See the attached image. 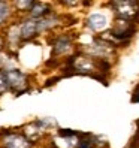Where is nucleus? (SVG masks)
Segmentation results:
<instances>
[{"mask_svg":"<svg viewBox=\"0 0 139 148\" xmlns=\"http://www.w3.org/2000/svg\"><path fill=\"white\" fill-rule=\"evenodd\" d=\"M136 6H138V3H135V2H117V3H114V8H117V14L120 16H123L124 20H127L129 16L136 14Z\"/></svg>","mask_w":139,"mask_h":148,"instance_id":"f03ea898","label":"nucleus"},{"mask_svg":"<svg viewBox=\"0 0 139 148\" xmlns=\"http://www.w3.org/2000/svg\"><path fill=\"white\" fill-rule=\"evenodd\" d=\"M9 14H11V11H9V6H8V3L0 2V24L5 23V21L8 20Z\"/></svg>","mask_w":139,"mask_h":148,"instance_id":"0eeeda50","label":"nucleus"},{"mask_svg":"<svg viewBox=\"0 0 139 148\" xmlns=\"http://www.w3.org/2000/svg\"><path fill=\"white\" fill-rule=\"evenodd\" d=\"M78 148H94V147H93L91 142H88V141H82V142H79Z\"/></svg>","mask_w":139,"mask_h":148,"instance_id":"9d476101","label":"nucleus"},{"mask_svg":"<svg viewBox=\"0 0 139 148\" xmlns=\"http://www.w3.org/2000/svg\"><path fill=\"white\" fill-rule=\"evenodd\" d=\"M6 148H30V144L27 139H24L20 135H9L5 139Z\"/></svg>","mask_w":139,"mask_h":148,"instance_id":"20e7f679","label":"nucleus"},{"mask_svg":"<svg viewBox=\"0 0 139 148\" xmlns=\"http://www.w3.org/2000/svg\"><path fill=\"white\" fill-rule=\"evenodd\" d=\"M33 2H16V6L18 8H21V9H24V11H31V8H33Z\"/></svg>","mask_w":139,"mask_h":148,"instance_id":"6e6552de","label":"nucleus"},{"mask_svg":"<svg viewBox=\"0 0 139 148\" xmlns=\"http://www.w3.org/2000/svg\"><path fill=\"white\" fill-rule=\"evenodd\" d=\"M135 100H136V102H138V103H139V94H138V97H136V99H135Z\"/></svg>","mask_w":139,"mask_h":148,"instance_id":"9b49d317","label":"nucleus"},{"mask_svg":"<svg viewBox=\"0 0 139 148\" xmlns=\"http://www.w3.org/2000/svg\"><path fill=\"white\" fill-rule=\"evenodd\" d=\"M0 48H2V38H0Z\"/></svg>","mask_w":139,"mask_h":148,"instance_id":"f8f14e48","label":"nucleus"},{"mask_svg":"<svg viewBox=\"0 0 139 148\" xmlns=\"http://www.w3.org/2000/svg\"><path fill=\"white\" fill-rule=\"evenodd\" d=\"M3 76L6 79L8 88H14L16 91H21L27 85V78L25 75L16 69H11V71H3Z\"/></svg>","mask_w":139,"mask_h":148,"instance_id":"f257e3e1","label":"nucleus"},{"mask_svg":"<svg viewBox=\"0 0 139 148\" xmlns=\"http://www.w3.org/2000/svg\"><path fill=\"white\" fill-rule=\"evenodd\" d=\"M108 25V20L105 15L102 14H93L88 16V27L94 32H100L103 29H106Z\"/></svg>","mask_w":139,"mask_h":148,"instance_id":"7ed1b4c3","label":"nucleus"},{"mask_svg":"<svg viewBox=\"0 0 139 148\" xmlns=\"http://www.w3.org/2000/svg\"><path fill=\"white\" fill-rule=\"evenodd\" d=\"M5 90H8V84H6V79L3 76V72L0 73V94H2Z\"/></svg>","mask_w":139,"mask_h":148,"instance_id":"1a4fd4ad","label":"nucleus"},{"mask_svg":"<svg viewBox=\"0 0 139 148\" xmlns=\"http://www.w3.org/2000/svg\"><path fill=\"white\" fill-rule=\"evenodd\" d=\"M71 48V40H69L67 38H58L55 45H54V51L57 54H63L66 53V51Z\"/></svg>","mask_w":139,"mask_h":148,"instance_id":"423d86ee","label":"nucleus"},{"mask_svg":"<svg viewBox=\"0 0 139 148\" xmlns=\"http://www.w3.org/2000/svg\"><path fill=\"white\" fill-rule=\"evenodd\" d=\"M48 14V6L43 3H34L31 8V16L34 20L39 18H45V15Z\"/></svg>","mask_w":139,"mask_h":148,"instance_id":"39448f33","label":"nucleus"}]
</instances>
